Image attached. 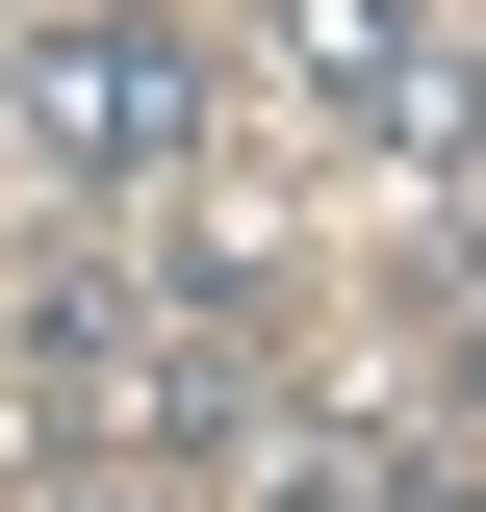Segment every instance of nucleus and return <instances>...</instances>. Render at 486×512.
Returning a JSON list of instances; mask_svg holds the SVG:
<instances>
[{
    "label": "nucleus",
    "mask_w": 486,
    "mask_h": 512,
    "mask_svg": "<svg viewBox=\"0 0 486 512\" xmlns=\"http://www.w3.org/2000/svg\"><path fill=\"white\" fill-rule=\"evenodd\" d=\"M26 410H52L77 487L205 461V436L256 410V282H231V256H77L52 308H26Z\"/></svg>",
    "instance_id": "nucleus-1"
},
{
    "label": "nucleus",
    "mask_w": 486,
    "mask_h": 512,
    "mask_svg": "<svg viewBox=\"0 0 486 512\" xmlns=\"http://www.w3.org/2000/svg\"><path fill=\"white\" fill-rule=\"evenodd\" d=\"M205 103H231V77H205L154 0H52V26H26V154H52L77 205H154L205 154Z\"/></svg>",
    "instance_id": "nucleus-2"
},
{
    "label": "nucleus",
    "mask_w": 486,
    "mask_h": 512,
    "mask_svg": "<svg viewBox=\"0 0 486 512\" xmlns=\"http://www.w3.org/2000/svg\"><path fill=\"white\" fill-rule=\"evenodd\" d=\"M282 77L333 128H384V154H461V26L435 0H282Z\"/></svg>",
    "instance_id": "nucleus-3"
},
{
    "label": "nucleus",
    "mask_w": 486,
    "mask_h": 512,
    "mask_svg": "<svg viewBox=\"0 0 486 512\" xmlns=\"http://www.w3.org/2000/svg\"><path fill=\"white\" fill-rule=\"evenodd\" d=\"M256 512H410V436H359V410H307V436L256 461Z\"/></svg>",
    "instance_id": "nucleus-4"
}]
</instances>
